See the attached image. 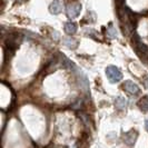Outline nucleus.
<instances>
[{"mask_svg":"<svg viewBox=\"0 0 148 148\" xmlns=\"http://www.w3.org/2000/svg\"><path fill=\"white\" fill-rule=\"evenodd\" d=\"M133 45H134V48H135V51L140 57L141 60L148 62V47L141 41L139 36L136 32H134Z\"/></svg>","mask_w":148,"mask_h":148,"instance_id":"1","label":"nucleus"},{"mask_svg":"<svg viewBox=\"0 0 148 148\" xmlns=\"http://www.w3.org/2000/svg\"><path fill=\"white\" fill-rule=\"evenodd\" d=\"M106 75L108 80L112 84L119 82L123 79V74L116 66H108L106 68Z\"/></svg>","mask_w":148,"mask_h":148,"instance_id":"2","label":"nucleus"},{"mask_svg":"<svg viewBox=\"0 0 148 148\" xmlns=\"http://www.w3.org/2000/svg\"><path fill=\"white\" fill-rule=\"evenodd\" d=\"M67 16L70 18V19H74L77 18L78 16L80 15V11H82V5L79 2H73V3H69L66 8Z\"/></svg>","mask_w":148,"mask_h":148,"instance_id":"3","label":"nucleus"},{"mask_svg":"<svg viewBox=\"0 0 148 148\" xmlns=\"http://www.w3.org/2000/svg\"><path fill=\"white\" fill-rule=\"evenodd\" d=\"M124 89L126 90L128 94L130 95H136L139 92V87L137 86V84H135L134 82H130V80H126L124 82Z\"/></svg>","mask_w":148,"mask_h":148,"instance_id":"4","label":"nucleus"},{"mask_svg":"<svg viewBox=\"0 0 148 148\" xmlns=\"http://www.w3.org/2000/svg\"><path fill=\"white\" fill-rule=\"evenodd\" d=\"M137 136H138V133L136 130L132 129V130H129V132L124 134V141L126 143L127 145H134L135 141H136Z\"/></svg>","mask_w":148,"mask_h":148,"instance_id":"5","label":"nucleus"},{"mask_svg":"<svg viewBox=\"0 0 148 148\" xmlns=\"http://www.w3.org/2000/svg\"><path fill=\"white\" fill-rule=\"evenodd\" d=\"M20 39L18 38L17 35H11V36H9V38L7 39V41H6V46H7V48L9 50H11V51H14L16 48L18 47V45H19V41Z\"/></svg>","mask_w":148,"mask_h":148,"instance_id":"6","label":"nucleus"},{"mask_svg":"<svg viewBox=\"0 0 148 148\" xmlns=\"http://www.w3.org/2000/svg\"><path fill=\"white\" fill-rule=\"evenodd\" d=\"M61 10H62V5L58 0L52 1L51 5L49 6V11L51 12L52 15H58V14L61 12Z\"/></svg>","mask_w":148,"mask_h":148,"instance_id":"7","label":"nucleus"},{"mask_svg":"<svg viewBox=\"0 0 148 148\" xmlns=\"http://www.w3.org/2000/svg\"><path fill=\"white\" fill-rule=\"evenodd\" d=\"M60 61H61V65L62 67H65L67 69H71V70H76V65H75L73 61H70V60L67 58L65 55H60Z\"/></svg>","mask_w":148,"mask_h":148,"instance_id":"8","label":"nucleus"},{"mask_svg":"<svg viewBox=\"0 0 148 148\" xmlns=\"http://www.w3.org/2000/svg\"><path fill=\"white\" fill-rule=\"evenodd\" d=\"M78 79H79V84H80V87H82V90H85L86 92H88L89 91V84H88V79H87V77L85 76L84 74H79V77H78Z\"/></svg>","mask_w":148,"mask_h":148,"instance_id":"9","label":"nucleus"},{"mask_svg":"<svg viewBox=\"0 0 148 148\" xmlns=\"http://www.w3.org/2000/svg\"><path fill=\"white\" fill-rule=\"evenodd\" d=\"M65 31L68 35H74L77 31V25L73 21H68L65 23Z\"/></svg>","mask_w":148,"mask_h":148,"instance_id":"10","label":"nucleus"},{"mask_svg":"<svg viewBox=\"0 0 148 148\" xmlns=\"http://www.w3.org/2000/svg\"><path fill=\"white\" fill-rule=\"evenodd\" d=\"M64 45L67 46L68 48H70V49H76L78 47V41L76 39H74V38L67 37L64 39Z\"/></svg>","mask_w":148,"mask_h":148,"instance_id":"11","label":"nucleus"},{"mask_svg":"<svg viewBox=\"0 0 148 148\" xmlns=\"http://www.w3.org/2000/svg\"><path fill=\"white\" fill-rule=\"evenodd\" d=\"M115 106H116V108L119 109V110L125 109L127 106V100L125 98H123V97H117L116 100H115Z\"/></svg>","mask_w":148,"mask_h":148,"instance_id":"12","label":"nucleus"},{"mask_svg":"<svg viewBox=\"0 0 148 148\" xmlns=\"http://www.w3.org/2000/svg\"><path fill=\"white\" fill-rule=\"evenodd\" d=\"M138 107L141 111L148 112V96L143 97L140 100L138 101Z\"/></svg>","mask_w":148,"mask_h":148,"instance_id":"13","label":"nucleus"},{"mask_svg":"<svg viewBox=\"0 0 148 148\" xmlns=\"http://www.w3.org/2000/svg\"><path fill=\"white\" fill-rule=\"evenodd\" d=\"M107 35L109 36L110 38H115L117 36V34H116V29L114 28V26H112V23H109V26H108V29H107Z\"/></svg>","mask_w":148,"mask_h":148,"instance_id":"14","label":"nucleus"},{"mask_svg":"<svg viewBox=\"0 0 148 148\" xmlns=\"http://www.w3.org/2000/svg\"><path fill=\"white\" fill-rule=\"evenodd\" d=\"M124 1H125V0H116V2H117V5H118V8L124 6Z\"/></svg>","mask_w":148,"mask_h":148,"instance_id":"15","label":"nucleus"},{"mask_svg":"<svg viewBox=\"0 0 148 148\" xmlns=\"http://www.w3.org/2000/svg\"><path fill=\"white\" fill-rule=\"evenodd\" d=\"M144 84H145V86H146V88L148 89V78H145V79H144Z\"/></svg>","mask_w":148,"mask_h":148,"instance_id":"16","label":"nucleus"},{"mask_svg":"<svg viewBox=\"0 0 148 148\" xmlns=\"http://www.w3.org/2000/svg\"><path fill=\"white\" fill-rule=\"evenodd\" d=\"M145 127H146V129L148 132V119H146V121H145Z\"/></svg>","mask_w":148,"mask_h":148,"instance_id":"17","label":"nucleus"}]
</instances>
